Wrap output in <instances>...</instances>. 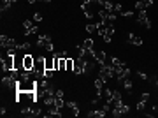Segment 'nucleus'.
I'll list each match as a JSON object with an SVG mask.
<instances>
[{
  "mask_svg": "<svg viewBox=\"0 0 158 118\" xmlns=\"http://www.w3.org/2000/svg\"><path fill=\"white\" fill-rule=\"evenodd\" d=\"M114 76H116V72H114V65H113V64H104V65H100L98 78L102 79L104 83H107L109 79H113Z\"/></svg>",
  "mask_w": 158,
  "mask_h": 118,
  "instance_id": "1",
  "label": "nucleus"
},
{
  "mask_svg": "<svg viewBox=\"0 0 158 118\" xmlns=\"http://www.w3.org/2000/svg\"><path fill=\"white\" fill-rule=\"evenodd\" d=\"M135 21L139 23V25H142L144 28H151V27H153V23H151L149 16H147V11H137Z\"/></svg>",
  "mask_w": 158,
  "mask_h": 118,
  "instance_id": "2",
  "label": "nucleus"
},
{
  "mask_svg": "<svg viewBox=\"0 0 158 118\" xmlns=\"http://www.w3.org/2000/svg\"><path fill=\"white\" fill-rule=\"evenodd\" d=\"M0 46L4 49H18V42L12 39V37H7V35H0Z\"/></svg>",
  "mask_w": 158,
  "mask_h": 118,
  "instance_id": "3",
  "label": "nucleus"
},
{
  "mask_svg": "<svg viewBox=\"0 0 158 118\" xmlns=\"http://www.w3.org/2000/svg\"><path fill=\"white\" fill-rule=\"evenodd\" d=\"M2 70L4 72H9V70H12L14 69V55H2Z\"/></svg>",
  "mask_w": 158,
  "mask_h": 118,
  "instance_id": "4",
  "label": "nucleus"
},
{
  "mask_svg": "<svg viewBox=\"0 0 158 118\" xmlns=\"http://www.w3.org/2000/svg\"><path fill=\"white\" fill-rule=\"evenodd\" d=\"M33 65H35V57H32V53H25L23 55V69L33 70Z\"/></svg>",
  "mask_w": 158,
  "mask_h": 118,
  "instance_id": "5",
  "label": "nucleus"
},
{
  "mask_svg": "<svg viewBox=\"0 0 158 118\" xmlns=\"http://www.w3.org/2000/svg\"><path fill=\"white\" fill-rule=\"evenodd\" d=\"M21 116H41V109L37 106H28L21 111Z\"/></svg>",
  "mask_w": 158,
  "mask_h": 118,
  "instance_id": "6",
  "label": "nucleus"
},
{
  "mask_svg": "<svg viewBox=\"0 0 158 118\" xmlns=\"http://www.w3.org/2000/svg\"><path fill=\"white\" fill-rule=\"evenodd\" d=\"M51 35H48V34H41L39 35V39H37V48H46L48 44H51Z\"/></svg>",
  "mask_w": 158,
  "mask_h": 118,
  "instance_id": "7",
  "label": "nucleus"
},
{
  "mask_svg": "<svg viewBox=\"0 0 158 118\" xmlns=\"http://www.w3.org/2000/svg\"><path fill=\"white\" fill-rule=\"evenodd\" d=\"M153 7V0H137L135 2V11H147Z\"/></svg>",
  "mask_w": 158,
  "mask_h": 118,
  "instance_id": "8",
  "label": "nucleus"
},
{
  "mask_svg": "<svg viewBox=\"0 0 158 118\" xmlns=\"http://www.w3.org/2000/svg\"><path fill=\"white\" fill-rule=\"evenodd\" d=\"M114 32H116V28H114V25H107V28H105V32H104V35H102V39H104V42H111L113 41V35H114Z\"/></svg>",
  "mask_w": 158,
  "mask_h": 118,
  "instance_id": "9",
  "label": "nucleus"
},
{
  "mask_svg": "<svg viewBox=\"0 0 158 118\" xmlns=\"http://www.w3.org/2000/svg\"><path fill=\"white\" fill-rule=\"evenodd\" d=\"M107 113H105L104 109H91V111H88V118H104Z\"/></svg>",
  "mask_w": 158,
  "mask_h": 118,
  "instance_id": "10",
  "label": "nucleus"
},
{
  "mask_svg": "<svg viewBox=\"0 0 158 118\" xmlns=\"http://www.w3.org/2000/svg\"><path fill=\"white\" fill-rule=\"evenodd\" d=\"M128 42L134 44V46H142L144 41L141 39V37H137V35H134V34H128Z\"/></svg>",
  "mask_w": 158,
  "mask_h": 118,
  "instance_id": "11",
  "label": "nucleus"
},
{
  "mask_svg": "<svg viewBox=\"0 0 158 118\" xmlns=\"http://www.w3.org/2000/svg\"><path fill=\"white\" fill-rule=\"evenodd\" d=\"M65 106L74 111V116H77V115H79V106H77V102H76V100H69V102H65Z\"/></svg>",
  "mask_w": 158,
  "mask_h": 118,
  "instance_id": "12",
  "label": "nucleus"
},
{
  "mask_svg": "<svg viewBox=\"0 0 158 118\" xmlns=\"http://www.w3.org/2000/svg\"><path fill=\"white\" fill-rule=\"evenodd\" d=\"M105 51H97V57H95V62L98 64V65H104L105 64Z\"/></svg>",
  "mask_w": 158,
  "mask_h": 118,
  "instance_id": "13",
  "label": "nucleus"
},
{
  "mask_svg": "<svg viewBox=\"0 0 158 118\" xmlns=\"http://www.w3.org/2000/svg\"><path fill=\"white\" fill-rule=\"evenodd\" d=\"M93 69H95V60H88V62H84V74H90Z\"/></svg>",
  "mask_w": 158,
  "mask_h": 118,
  "instance_id": "14",
  "label": "nucleus"
},
{
  "mask_svg": "<svg viewBox=\"0 0 158 118\" xmlns=\"http://www.w3.org/2000/svg\"><path fill=\"white\" fill-rule=\"evenodd\" d=\"M14 69L23 70V57H16V55H14Z\"/></svg>",
  "mask_w": 158,
  "mask_h": 118,
  "instance_id": "15",
  "label": "nucleus"
},
{
  "mask_svg": "<svg viewBox=\"0 0 158 118\" xmlns=\"http://www.w3.org/2000/svg\"><path fill=\"white\" fill-rule=\"evenodd\" d=\"M74 65H76V62H74L72 58H69V57H67V58H65V70H70V72H72Z\"/></svg>",
  "mask_w": 158,
  "mask_h": 118,
  "instance_id": "16",
  "label": "nucleus"
},
{
  "mask_svg": "<svg viewBox=\"0 0 158 118\" xmlns=\"http://www.w3.org/2000/svg\"><path fill=\"white\" fill-rule=\"evenodd\" d=\"M81 46H83L84 49H93L95 48V42H93V39H86V41L81 42Z\"/></svg>",
  "mask_w": 158,
  "mask_h": 118,
  "instance_id": "17",
  "label": "nucleus"
},
{
  "mask_svg": "<svg viewBox=\"0 0 158 118\" xmlns=\"http://www.w3.org/2000/svg\"><path fill=\"white\" fill-rule=\"evenodd\" d=\"M32 48L30 42H21V44H18V51H25V53H28Z\"/></svg>",
  "mask_w": 158,
  "mask_h": 118,
  "instance_id": "18",
  "label": "nucleus"
},
{
  "mask_svg": "<svg viewBox=\"0 0 158 118\" xmlns=\"http://www.w3.org/2000/svg\"><path fill=\"white\" fill-rule=\"evenodd\" d=\"M121 83H123V88H125L126 92L130 93V92H132V79H130V78H125Z\"/></svg>",
  "mask_w": 158,
  "mask_h": 118,
  "instance_id": "19",
  "label": "nucleus"
},
{
  "mask_svg": "<svg viewBox=\"0 0 158 118\" xmlns=\"http://www.w3.org/2000/svg\"><path fill=\"white\" fill-rule=\"evenodd\" d=\"M84 30H86L88 34H93V32H97V23H88Z\"/></svg>",
  "mask_w": 158,
  "mask_h": 118,
  "instance_id": "20",
  "label": "nucleus"
},
{
  "mask_svg": "<svg viewBox=\"0 0 158 118\" xmlns=\"http://www.w3.org/2000/svg\"><path fill=\"white\" fill-rule=\"evenodd\" d=\"M54 106L62 109L63 106H65V102H63V97H56V95H54Z\"/></svg>",
  "mask_w": 158,
  "mask_h": 118,
  "instance_id": "21",
  "label": "nucleus"
},
{
  "mask_svg": "<svg viewBox=\"0 0 158 118\" xmlns=\"http://www.w3.org/2000/svg\"><path fill=\"white\" fill-rule=\"evenodd\" d=\"M11 7H12V2H2V7H0V11H2V12H7Z\"/></svg>",
  "mask_w": 158,
  "mask_h": 118,
  "instance_id": "22",
  "label": "nucleus"
},
{
  "mask_svg": "<svg viewBox=\"0 0 158 118\" xmlns=\"http://www.w3.org/2000/svg\"><path fill=\"white\" fill-rule=\"evenodd\" d=\"M146 102H147V100H144V99H141V100L137 102V106H135V108H137V111H142V109L146 108Z\"/></svg>",
  "mask_w": 158,
  "mask_h": 118,
  "instance_id": "23",
  "label": "nucleus"
},
{
  "mask_svg": "<svg viewBox=\"0 0 158 118\" xmlns=\"http://www.w3.org/2000/svg\"><path fill=\"white\" fill-rule=\"evenodd\" d=\"M113 100H123V99H121V92H119V90H113Z\"/></svg>",
  "mask_w": 158,
  "mask_h": 118,
  "instance_id": "24",
  "label": "nucleus"
},
{
  "mask_svg": "<svg viewBox=\"0 0 158 118\" xmlns=\"http://www.w3.org/2000/svg\"><path fill=\"white\" fill-rule=\"evenodd\" d=\"M114 12L116 14H121V12H123V5H121L119 2H116L114 4Z\"/></svg>",
  "mask_w": 158,
  "mask_h": 118,
  "instance_id": "25",
  "label": "nucleus"
},
{
  "mask_svg": "<svg viewBox=\"0 0 158 118\" xmlns=\"http://www.w3.org/2000/svg\"><path fill=\"white\" fill-rule=\"evenodd\" d=\"M42 78H44V79L53 78V69H46V70H44V74H42Z\"/></svg>",
  "mask_w": 158,
  "mask_h": 118,
  "instance_id": "26",
  "label": "nucleus"
},
{
  "mask_svg": "<svg viewBox=\"0 0 158 118\" xmlns=\"http://www.w3.org/2000/svg\"><path fill=\"white\" fill-rule=\"evenodd\" d=\"M111 64H113V65H114V67H118V65H121V64H123V62H121V60L118 58V57H113V58H111Z\"/></svg>",
  "mask_w": 158,
  "mask_h": 118,
  "instance_id": "27",
  "label": "nucleus"
},
{
  "mask_svg": "<svg viewBox=\"0 0 158 118\" xmlns=\"http://www.w3.org/2000/svg\"><path fill=\"white\" fill-rule=\"evenodd\" d=\"M23 27H25V30H26V28H33L35 25H32V20H25L23 21Z\"/></svg>",
  "mask_w": 158,
  "mask_h": 118,
  "instance_id": "28",
  "label": "nucleus"
},
{
  "mask_svg": "<svg viewBox=\"0 0 158 118\" xmlns=\"http://www.w3.org/2000/svg\"><path fill=\"white\" fill-rule=\"evenodd\" d=\"M32 18H33V21H37V23H39V21H42V12H35Z\"/></svg>",
  "mask_w": 158,
  "mask_h": 118,
  "instance_id": "29",
  "label": "nucleus"
},
{
  "mask_svg": "<svg viewBox=\"0 0 158 118\" xmlns=\"http://www.w3.org/2000/svg\"><path fill=\"white\" fill-rule=\"evenodd\" d=\"M121 16H123V18H132V16H134V12H132V11H123V12H121Z\"/></svg>",
  "mask_w": 158,
  "mask_h": 118,
  "instance_id": "30",
  "label": "nucleus"
},
{
  "mask_svg": "<svg viewBox=\"0 0 158 118\" xmlns=\"http://www.w3.org/2000/svg\"><path fill=\"white\" fill-rule=\"evenodd\" d=\"M137 76H139L141 79H144V81L147 79V74H146V72H142V70H139V72H137Z\"/></svg>",
  "mask_w": 158,
  "mask_h": 118,
  "instance_id": "31",
  "label": "nucleus"
},
{
  "mask_svg": "<svg viewBox=\"0 0 158 118\" xmlns=\"http://www.w3.org/2000/svg\"><path fill=\"white\" fill-rule=\"evenodd\" d=\"M54 95H56V97H63V90H56V93H54Z\"/></svg>",
  "mask_w": 158,
  "mask_h": 118,
  "instance_id": "32",
  "label": "nucleus"
},
{
  "mask_svg": "<svg viewBox=\"0 0 158 118\" xmlns=\"http://www.w3.org/2000/svg\"><path fill=\"white\" fill-rule=\"evenodd\" d=\"M141 99H144V100H147V99H149V92H144V93H142V97Z\"/></svg>",
  "mask_w": 158,
  "mask_h": 118,
  "instance_id": "33",
  "label": "nucleus"
},
{
  "mask_svg": "<svg viewBox=\"0 0 158 118\" xmlns=\"http://www.w3.org/2000/svg\"><path fill=\"white\" fill-rule=\"evenodd\" d=\"M5 113H7V109H5V106H2L0 108V115H5Z\"/></svg>",
  "mask_w": 158,
  "mask_h": 118,
  "instance_id": "34",
  "label": "nucleus"
},
{
  "mask_svg": "<svg viewBox=\"0 0 158 118\" xmlns=\"http://www.w3.org/2000/svg\"><path fill=\"white\" fill-rule=\"evenodd\" d=\"M105 2H109V0H98V2H97V4H98V5H100V7H102V5H104Z\"/></svg>",
  "mask_w": 158,
  "mask_h": 118,
  "instance_id": "35",
  "label": "nucleus"
},
{
  "mask_svg": "<svg viewBox=\"0 0 158 118\" xmlns=\"http://www.w3.org/2000/svg\"><path fill=\"white\" fill-rule=\"evenodd\" d=\"M153 111H155V113H158V104H155V106H153Z\"/></svg>",
  "mask_w": 158,
  "mask_h": 118,
  "instance_id": "36",
  "label": "nucleus"
},
{
  "mask_svg": "<svg viewBox=\"0 0 158 118\" xmlns=\"http://www.w3.org/2000/svg\"><path fill=\"white\" fill-rule=\"evenodd\" d=\"M37 2H41V0H28V4H37Z\"/></svg>",
  "mask_w": 158,
  "mask_h": 118,
  "instance_id": "37",
  "label": "nucleus"
},
{
  "mask_svg": "<svg viewBox=\"0 0 158 118\" xmlns=\"http://www.w3.org/2000/svg\"><path fill=\"white\" fill-rule=\"evenodd\" d=\"M42 2H46V4H48V2H51V0H42Z\"/></svg>",
  "mask_w": 158,
  "mask_h": 118,
  "instance_id": "38",
  "label": "nucleus"
},
{
  "mask_svg": "<svg viewBox=\"0 0 158 118\" xmlns=\"http://www.w3.org/2000/svg\"><path fill=\"white\" fill-rule=\"evenodd\" d=\"M155 85H156V87H158V76H156V83H155Z\"/></svg>",
  "mask_w": 158,
  "mask_h": 118,
  "instance_id": "39",
  "label": "nucleus"
}]
</instances>
